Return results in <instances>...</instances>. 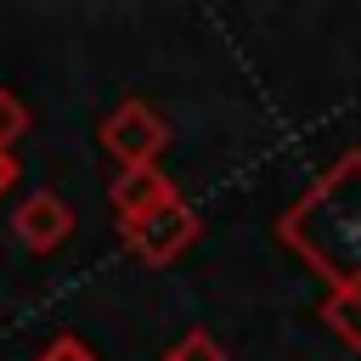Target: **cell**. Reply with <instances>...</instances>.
I'll list each match as a JSON object with an SVG mask.
<instances>
[{"label":"cell","mask_w":361,"mask_h":361,"mask_svg":"<svg viewBox=\"0 0 361 361\" xmlns=\"http://www.w3.org/2000/svg\"><path fill=\"white\" fill-rule=\"evenodd\" d=\"M180 192H175V180L158 169V164H135V169H118L113 180H107V209L118 214V226L124 220H141V214H152V209H164V203H175Z\"/></svg>","instance_id":"5b68a950"},{"label":"cell","mask_w":361,"mask_h":361,"mask_svg":"<svg viewBox=\"0 0 361 361\" xmlns=\"http://www.w3.org/2000/svg\"><path fill=\"white\" fill-rule=\"evenodd\" d=\"M118 237H124V248H130L135 259L169 265L180 248L197 243V214H192V203L175 197V203H164V209H152V214H141V220H124Z\"/></svg>","instance_id":"3957f363"},{"label":"cell","mask_w":361,"mask_h":361,"mask_svg":"<svg viewBox=\"0 0 361 361\" xmlns=\"http://www.w3.org/2000/svg\"><path fill=\"white\" fill-rule=\"evenodd\" d=\"M322 322L338 333V344L361 350V288H327V299H322Z\"/></svg>","instance_id":"8992f818"},{"label":"cell","mask_w":361,"mask_h":361,"mask_svg":"<svg viewBox=\"0 0 361 361\" xmlns=\"http://www.w3.org/2000/svg\"><path fill=\"white\" fill-rule=\"evenodd\" d=\"M28 124H34V118H28V102L0 85V152H6V158H11V147L28 135Z\"/></svg>","instance_id":"52a82bcc"},{"label":"cell","mask_w":361,"mask_h":361,"mask_svg":"<svg viewBox=\"0 0 361 361\" xmlns=\"http://www.w3.org/2000/svg\"><path fill=\"white\" fill-rule=\"evenodd\" d=\"M102 147L118 158V169H135V164H158V152L169 147V124L141 102H118L107 118H102Z\"/></svg>","instance_id":"7a4b0ae2"},{"label":"cell","mask_w":361,"mask_h":361,"mask_svg":"<svg viewBox=\"0 0 361 361\" xmlns=\"http://www.w3.org/2000/svg\"><path fill=\"white\" fill-rule=\"evenodd\" d=\"M164 361H226V350H220V344H214V338L197 327V333H186V338H180V344L164 355Z\"/></svg>","instance_id":"ba28073f"},{"label":"cell","mask_w":361,"mask_h":361,"mask_svg":"<svg viewBox=\"0 0 361 361\" xmlns=\"http://www.w3.org/2000/svg\"><path fill=\"white\" fill-rule=\"evenodd\" d=\"M11 231L28 254H56L68 237H73V209L56 197V192H28L17 209H11Z\"/></svg>","instance_id":"277c9868"},{"label":"cell","mask_w":361,"mask_h":361,"mask_svg":"<svg viewBox=\"0 0 361 361\" xmlns=\"http://www.w3.org/2000/svg\"><path fill=\"white\" fill-rule=\"evenodd\" d=\"M276 243L327 288H361V152H344L293 197L276 220Z\"/></svg>","instance_id":"6da1fadb"},{"label":"cell","mask_w":361,"mask_h":361,"mask_svg":"<svg viewBox=\"0 0 361 361\" xmlns=\"http://www.w3.org/2000/svg\"><path fill=\"white\" fill-rule=\"evenodd\" d=\"M11 180H17V158H6V152H0V192H6Z\"/></svg>","instance_id":"30bf717a"},{"label":"cell","mask_w":361,"mask_h":361,"mask_svg":"<svg viewBox=\"0 0 361 361\" xmlns=\"http://www.w3.org/2000/svg\"><path fill=\"white\" fill-rule=\"evenodd\" d=\"M39 361H96V350H90V344H79L73 333H62V338H51V344L39 350Z\"/></svg>","instance_id":"9c48e42d"}]
</instances>
